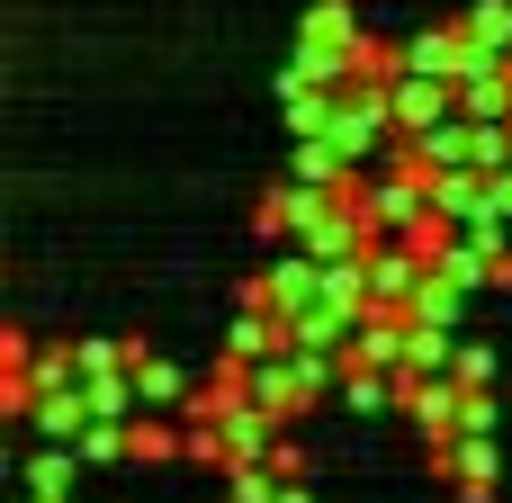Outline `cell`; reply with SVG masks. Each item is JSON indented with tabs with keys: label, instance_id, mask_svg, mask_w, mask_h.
Listing matches in <instances>:
<instances>
[{
	"label": "cell",
	"instance_id": "6",
	"mask_svg": "<svg viewBox=\"0 0 512 503\" xmlns=\"http://www.w3.org/2000/svg\"><path fill=\"white\" fill-rule=\"evenodd\" d=\"M126 369H135V387H144V414H162V405H180V396H189V378H180L171 360H153L144 342H126Z\"/></svg>",
	"mask_w": 512,
	"mask_h": 503
},
{
	"label": "cell",
	"instance_id": "13",
	"mask_svg": "<svg viewBox=\"0 0 512 503\" xmlns=\"http://www.w3.org/2000/svg\"><path fill=\"white\" fill-rule=\"evenodd\" d=\"M270 468H279V477H306V468H315V459H306V450H297V441H288V432H279V450H270Z\"/></svg>",
	"mask_w": 512,
	"mask_h": 503
},
{
	"label": "cell",
	"instance_id": "11",
	"mask_svg": "<svg viewBox=\"0 0 512 503\" xmlns=\"http://www.w3.org/2000/svg\"><path fill=\"white\" fill-rule=\"evenodd\" d=\"M81 459H90V468H117V459H126V423H90V432H81Z\"/></svg>",
	"mask_w": 512,
	"mask_h": 503
},
{
	"label": "cell",
	"instance_id": "4",
	"mask_svg": "<svg viewBox=\"0 0 512 503\" xmlns=\"http://www.w3.org/2000/svg\"><path fill=\"white\" fill-rule=\"evenodd\" d=\"M216 432H225V468H252V459H270V450H279V432H288V423H279L270 405H252V396H243Z\"/></svg>",
	"mask_w": 512,
	"mask_h": 503
},
{
	"label": "cell",
	"instance_id": "10",
	"mask_svg": "<svg viewBox=\"0 0 512 503\" xmlns=\"http://www.w3.org/2000/svg\"><path fill=\"white\" fill-rule=\"evenodd\" d=\"M279 486H288V477H279L270 459H252V468H225V503H279Z\"/></svg>",
	"mask_w": 512,
	"mask_h": 503
},
{
	"label": "cell",
	"instance_id": "7",
	"mask_svg": "<svg viewBox=\"0 0 512 503\" xmlns=\"http://www.w3.org/2000/svg\"><path fill=\"white\" fill-rule=\"evenodd\" d=\"M441 369H459L450 324H414V333H405V369H396V378H441Z\"/></svg>",
	"mask_w": 512,
	"mask_h": 503
},
{
	"label": "cell",
	"instance_id": "9",
	"mask_svg": "<svg viewBox=\"0 0 512 503\" xmlns=\"http://www.w3.org/2000/svg\"><path fill=\"white\" fill-rule=\"evenodd\" d=\"M180 441H189V432H171V423H153V414H135V423H126V459H135V468H171V459H180Z\"/></svg>",
	"mask_w": 512,
	"mask_h": 503
},
{
	"label": "cell",
	"instance_id": "2",
	"mask_svg": "<svg viewBox=\"0 0 512 503\" xmlns=\"http://www.w3.org/2000/svg\"><path fill=\"white\" fill-rule=\"evenodd\" d=\"M405 387V414H414V432L441 450V441H459V414H468V387L441 369V378H396Z\"/></svg>",
	"mask_w": 512,
	"mask_h": 503
},
{
	"label": "cell",
	"instance_id": "8",
	"mask_svg": "<svg viewBox=\"0 0 512 503\" xmlns=\"http://www.w3.org/2000/svg\"><path fill=\"white\" fill-rule=\"evenodd\" d=\"M72 468H90L81 441H45V450L27 459V495H72Z\"/></svg>",
	"mask_w": 512,
	"mask_h": 503
},
{
	"label": "cell",
	"instance_id": "14",
	"mask_svg": "<svg viewBox=\"0 0 512 503\" xmlns=\"http://www.w3.org/2000/svg\"><path fill=\"white\" fill-rule=\"evenodd\" d=\"M279 503H315V495H306V477H288V486H279Z\"/></svg>",
	"mask_w": 512,
	"mask_h": 503
},
{
	"label": "cell",
	"instance_id": "3",
	"mask_svg": "<svg viewBox=\"0 0 512 503\" xmlns=\"http://www.w3.org/2000/svg\"><path fill=\"white\" fill-rule=\"evenodd\" d=\"M423 279H432V261L414 243H369V306H414Z\"/></svg>",
	"mask_w": 512,
	"mask_h": 503
},
{
	"label": "cell",
	"instance_id": "5",
	"mask_svg": "<svg viewBox=\"0 0 512 503\" xmlns=\"http://www.w3.org/2000/svg\"><path fill=\"white\" fill-rule=\"evenodd\" d=\"M45 441H81L99 414H90V387H54V396H36V414H27Z\"/></svg>",
	"mask_w": 512,
	"mask_h": 503
},
{
	"label": "cell",
	"instance_id": "1",
	"mask_svg": "<svg viewBox=\"0 0 512 503\" xmlns=\"http://www.w3.org/2000/svg\"><path fill=\"white\" fill-rule=\"evenodd\" d=\"M432 468L459 486V503H495V468H504V450H495V432H459V441L432 450Z\"/></svg>",
	"mask_w": 512,
	"mask_h": 503
},
{
	"label": "cell",
	"instance_id": "12",
	"mask_svg": "<svg viewBox=\"0 0 512 503\" xmlns=\"http://www.w3.org/2000/svg\"><path fill=\"white\" fill-rule=\"evenodd\" d=\"M450 378H459V387H495V351H459Z\"/></svg>",
	"mask_w": 512,
	"mask_h": 503
},
{
	"label": "cell",
	"instance_id": "15",
	"mask_svg": "<svg viewBox=\"0 0 512 503\" xmlns=\"http://www.w3.org/2000/svg\"><path fill=\"white\" fill-rule=\"evenodd\" d=\"M36 503H72V495H36Z\"/></svg>",
	"mask_w": 512,
	"mask_h": 503
}]
</instances>
